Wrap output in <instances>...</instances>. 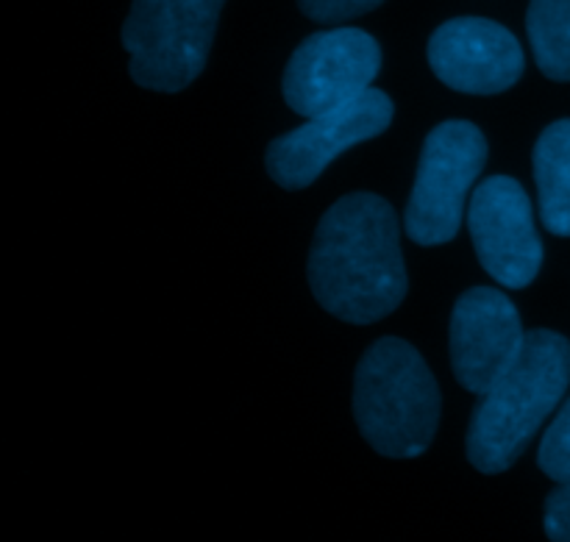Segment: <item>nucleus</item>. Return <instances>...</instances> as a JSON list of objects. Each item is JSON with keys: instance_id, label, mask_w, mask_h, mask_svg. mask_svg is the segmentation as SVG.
I'll return each mask as SVG.
<instances>
[{"instance_id": "10", "label": "nucleus", "mask_w": 570, "mask_h": 542, "mask_svg": "<svg viewBox=\"0 0 570 542\" xmlns=\"http://www.w3.org/2000/svg\"><path fill=\"white\" fill-rule=\"evenodd\" d=\"M429 65L445 87L499 95L521 81L523 48L510 28L484 17H454L429 39Z\"/></svg>"}, {"instance_id": "1", "label": "nucleus", "mask_w": 570, "mask_h": 542, "mask_svg": "<svg viewBox=\"0 0 570 542\" xmlns=\"http://www.w3.org/2000/svg\"><path fill=\"white\" fill-rule=\"evenodd\" d=\"M399 231L395 209L373 193L345 195L321 217L306 276L328 315L367 326L399 309L410 287Z\"/></svg>"}, {"instance_id": "11", "label": "nucleus", "mask_w": 570, "mask_h": 542, "mask_svg": "<svg viewBox=\"0 0 570 542\" xmlns=\"http://www.w3.org/2000/svg\"><path fill=\"white\" fill-rule=\"evenodd\" d=\"M540 220L557 237H570V120L540 134L532 154Z\"/></svg>"}, {"instance_id": "7", "label": "nucleus", "mask_w": 570, "mask_h": 542, "mask_svg": "<svg viewBox=\"0 0 570 542\" xmlns=\"http://www.w3.org/2000/svg\"><path fill=\"white\" fill-rule=\"evenodd\" d=\"M393 111L390 95L371 87L351 104L309 117L301 128L273 139L265 154L267 173L284 189L309 187L337 156L387 131Z\"/></svg>"}, {"instance_id": "3", "label": "nucleus", "mask_w": 570, "mask_h": 542, "mask_svg": "<svg viewBox=\"0 0 570 542\" xmlns=\"http://www.w3.org/2000/svg\"><path fill=\"white\" fill-rule=\"evenodd\" d=\"M354 417L376 454H426L438 434L440 387L406 339L384 337L365 351L354 373Z\"/></svg>"}, {"instance_id": "9", "label": "nucleus", "mask_w": 570, "mask_h": 542, "mask_svg": "<svg viewBox=\"0 0 570 542\" xmlns=\"http://www.w3.org/2000/svg\"><path fill=\"white\" fill-rule=\"evenodd\" d=\"M527 332L515 304L501 289L473 287L451 312L449 348L454 376L468 393L484 395L521 356Z\"/></svg>"}, {"instance_id": "4", "label": "nucleus", "mask_w": 570, "mask_h": 542, "mask_svg": "<svg viewBox=\"0 0 570 542\" xmlns=\"http://www.w3.org/2000/svg\"><path fill=\"white\" fill-rule=\"evenodd\" d=\"M226 0H131L122 22L128 76L154 92H181L204 72Z\"/></svg>"}, {"instance_id": "15", "label": "nucleus", "mask_w": 570, "mask_h": 542, "mask_svg": "<svg viewBox=\"0 0 570 542\" xmlns=\"http://www.w3.org/2000/svg\"><path fill=\"white\" fill-rule=\"evenodd\" d=\"M543 529L551 542H570V482L557 484L554 493L546 499Z\"/></svg>"}, {"instance_id": "6", "label": "nucleus", "mask_w": 570, "mask_h": 542, "mask_svg": "<svg viewBox=\"0 0 570 542\" xmlns=\"http://www.w3.org/2000/svg\"><path fill=\"white\" fill-rule=\"evenodd\" d=\"M382 70V48L362 28H328L306 37L284 67L282 92L304 117L326 115L367 92Z\"/></svg>"}, {"instance_id": "14", "label": "nucleus", "mask_w": 570, "mask_h": 542, "mask_svg": "<svg viewBox=\"0 0 570 542\" xmlns=\"http://www.w3.org/2000/svg\"><path fill=\"white\" fill-rule=\"evenodd\" d=\"M382 3L384 0H298V9L323 26H340V22L367 14Z\"/></svg>"}, {"instance_id": "12", "label": "nucleus", "mask_w": 570, "mask_h": 542, "mask_svg": "<svg viewBox=\"0 0 570 542\" xmlns=\"http://www.w3.org/2000/svg\"><path fill=\"white\" fill-rule=\"evenodd\" d=\"M527 33L540 72L551 81H570V0H532Z\"/></svg>"}, {"instance_id": "2", "label": "nucleus", "mask_w": 570, "mask_h": 542, "mask_svg": "<svg viewBox=\"0 0 570 542\" xmlns=\"http://www.w3.org/2000/svg\"><path fill=\"white\" fill-rule=\"evenodd\" d=\"M570 384V343L549 328L527 332L521 356L493 384L471 415L468 426V462L484 476L507 473L546 417L562 404Z\"/></svg>"}, {"instance_id": "5", "label": "nucleus", "mask_w": 570, "mask_h": 542, "mask_svg": "<svg viewBox=\"0 0 570 542\" xmlns=\"http://www.w3.org/2000/svg\"><path fill=\"white\" fill-rule=\"evenodd\" d=\"M488 165V139L468 120H445L426 137L404 231L417 245H445L460 234L465 200Z\"/></svg>"}, {"instance_id": "13", "label": "nucleus", "mask_w": 570, "mask_h": 542, "mask_svg": "<svg viewBox=\"0 0 570 542\" xmlns=\"http://www.w3.org/2000/svg\"><path fill=\"white\" fill-rule=\"evenodd\" d=\"M538 465L551 482H570V398L560 406V412L540 440Z\"/></svg>"}, {"instance_id": "8", "label": "nucleus", "mask_w": 570, "mask_h": 542, "mask_svg": "<svg viewBox=\"0 0 570 542\" xmlns=\"http://www.w3.org/2000/svg\"><path fill=\"white\" fill-rule=\"evenodd\" d=\"M468 228L484 270L510 289H523L538 278L543 243L534 226L527 189L510 176H493L473 189Z\"/></svg>"}]
</instances>
